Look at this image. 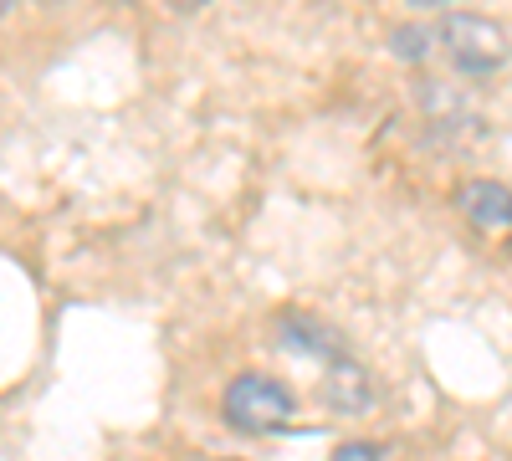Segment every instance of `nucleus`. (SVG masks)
Listing matches in <instances>:
<instances>
[{
    "instance_id": "obj_1",
    "label": "nucleus",
    "mask_w": 512,
    "mask_h": 461,
    "mask_svg": "<svg viewBox=\"0 0 512 461\" xmlns=\"http://www.w3.org/2000/svg\"><path fill=\"white\" fill-rule=\"evenodd\" d=\"M436 36H441V52L456 62V72H472V77H487V72H497L512 57L507 31L492 16H482V11H451V16H441Z\"/></svg>"
},
{
    "instance_id": "obj_2",
    "label": "nucleus",
    "mask_w": 512,
    "mask_h": 461,
    "mask_svg": "<svg viewBox=\"0 0 512 461\" xmlns=\"http://www.w3.org/2000/svg\"><path fill=\"white\" fill-rule=\"evenodd\" d=\"M221 415L246 436H272L297 415V400L282 380H267V374H236V380L226 385Z\"/></svg>"
},
{
    "instance_id": "obj_3",
    "label": "nucleus",
    "mask_w": 512,
    "mask_h": 461,
    "mask_svg": "<svg viewBox=\"0 0 512 461\" xmlns=\"http://www.w3.org/2000/svg\"><path fill=\"white\" fill-rule=\"evenodd\" d=\"M318 395H323V405L333 415H369L374 410V380H369V369L354 364L349 354L323 369V390Z\"/></svg>"
},
{
    "instance_id": "obj_4",
    "label": "nucleus",
    "mask_w": 512,
    "mask_h": 461,
    "mask_svg": "<svg viewBox=\"0 0 512 461\" xmlns=\"http://www.w3.org/2000/svg\"><path fill=\"white\" fill-rule=\"evenodd\" d=\"M456 205L477 231H512V190L502 180H466L456 190Z\"/></svg>"
},
{
    "instance_id": "obj_5",
    "label": "nucleus",
    "mask_w": 512,
    "mask_h": 461,
    "mask_svg": "<svg viewBox=\"0 0 512 461\" xmlns=\"http://www.w3.org/2000/svg\"><path fill=\"white\" fill-rule=\"evenodd\" d=\"M282 339L292 344V349H308V354H318V359H344V349H338V339L318 323V318H287L282 323Z\"/></svg>"
},
{
    "instance_id": "obj_6",
    "label": "nucleus",
    "mask_w": 512,
    "mask_h": 461,
    "mask_svg": "<svg viewBox=\"0 0 512 461\" xmlns=\"http://www.w3.org/2000/svg\"><path fill=\"white\" fill-rule=\"evenodd\" d=\"M431 47H441V36L431 26H395L390 31V52L400 62H420V57H431Z\"/></svg>"
},
{
    "instance_id": "obj_7",
    "label": "nucleus",
    "mask_w": 512,
    "mask_h": 461,
    "mask_svg": "<svg viewBox=\"0 0 512 461\" xmlns=\"http://www.w3.org/2000/svg\"><path fill=\"white\" fill-rule=\"evenodd\" d=\"M328 461H390V451L374 446V441H344V446H333Z\"/></svg>"
},
{
    "instance_id": "obj_8",
    "label": "nucleus",
    "mask_w": 512,
    "mask_h": 461,
    "mask_svg": "<svg viewBox=\"0 0 512 461\" xmlns=\"http://www.w3.org/2000/svg\"><path fill=\"white\" fill-rule=\"evenodd\" d=\"M405 6H410L415 16H436V11L451 16V11H461V0H405Z\"/></svg>"
},
{
    "instance_id": "obj_9",
    "label": "nucleus",
    "mask_w": 512,
    "mask_h": 461,
    "mask_svg": "<svg viewBox=\"0 0 512 461\" xmlns=\"http://www.w3.org/2000/svg\"><path fill=\"white\" fill-rule=\"evenodd\" d=\"M164 6H169V11H180V16H195V11L210 6V0H164Z\"/></svg>"
},
{
    "instance_id": "obj_10",
    "label": "nucleus",
    "mask_w": 512,
    "mask_h": 461,
    "mask_svg": "<svg viewBox=\"0 0 512 461\" xmlns=\"http://www.w3.org/2000/svg\"><path fill=\"white\" fill-rule=\"evenodd\" d=\"M0 6H6V11H16V0H0Z\"/></svg>"
}]
</instances>
